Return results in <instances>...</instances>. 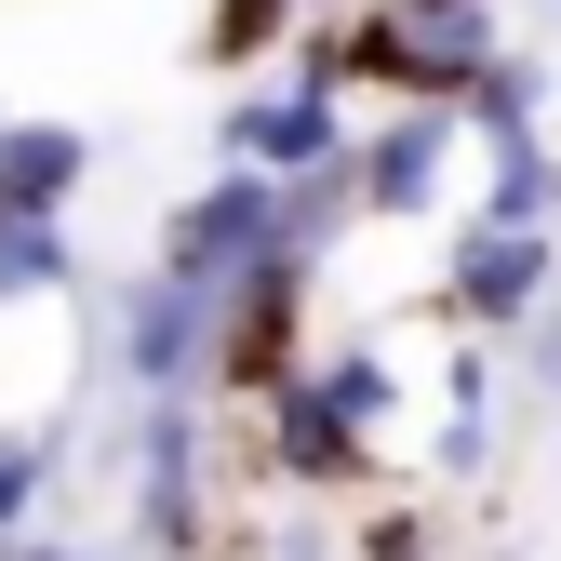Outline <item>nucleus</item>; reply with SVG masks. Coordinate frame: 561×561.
Returning a JSON list of instances; mask_svg holds the SVG:
<instances>
[{
    "mask_svg": "<svg viewBox=\"0 0 561 561\" xmlns=\"http://www.w3.org/2000/svg\"><path fill=\"white\" fill-rule=\"evenodd\" d=\"M134 535L161 561L215 548V414H201V388H148V414H134Z\"/></svg>",
    "mask_w": 561,
    "mask_h": 561,
    "instance_id": "obj_1",
    "label": "nucleus"
},
{
    "mask_svg": "<svg viewBox=\"0 0 561 561\" xmlns=\"http://www.w3.org/2000/svg\"><path fill=\"white\" fill-rule=\"evenodd\" d=\"M295 67H280L267 94H241L215 134H228V161H254V174H308V161H347V81L321 67V27H295L280 41Z\"/></svg>",
    "mask_w": 561,
    "mask_h": 561,
    "instance_id": "obj_2",
    "label": "nucleus"
},
{
    "mask_svg": "<svg viewBox=\"0 0 561 561\" xmlns=\"http://www.w3.org/2000/svg\"><path fill=\"white\" fill-rule=\"evenodd\" d=\"M267 254H295V228H280V174H254V161H228L201 201H174L161 215V267H187V280H228L241 267H267Z\"/></svg>",
    "mask_w": 561,
    "mask_h": 561,
    "instance_id": "obj_3",
    "label": "nucleus"
},
{
    "mask_svg": "<svg viewBox=\"0 0 561 561\" xmlns=\"http://www.w3.org/2000/svg\"><path fill=\"white\" fill-rule=\"evenodd\" d=\"M455 148H468V121L428 107V94H401L375 134H347V187H362V215L375 228H414V215H442V187H455Z\"/></svg>",
    "mask_w": 561,
    "mask_h": 561,
    "instance_id": "obj_4",
    "label": "nucleus"
},
{
    "mask_svg": "<svg viewBox=\"0 0 561 561\" xmlns=\"http://www.w3.org/2000/svg\"><path fill=\"white\" fill-rule=\"evenodd\" d=\"M107 362H121L134 401H148V388H201V362H215V280L148 267L121 295V321H107Z\"/></svg>",
    "mask_w": 561,
    "mask_h": 561,
    "instance_id": "obj_5",
    "label": "nucleus"
},
{
    "mask_svg": "<svg viewBox=\"0 0 561 561\" xmlns=\"http://www.w3.org/2000/svg\"><path fill=\"white\" fill-rule=\"evenodd\" d=\"M548 280H561L548 228H481V215H468V241H455V280H442V308H455L468 334H522V321L548 308Z\"/></svg>",
    "mask_w": 561,
    "mask_h": 561,
    "instance_id": "obj_6",
    "label": "nucleus"
},
{
    "mask_svg": "<svg viewBox=\"0 0 561 561\" xmlns=\"http://www.w3.org/2000/svg\"><path fill=\"white\" fill-rule=\"evenodd\" d=\"M94 174V134L81 121H14L0 107V215H67Z\"/></svg>",
    "mask_w": 561,
    "mask_h": 561,
    "instance_id": "obj_7",
    "label": "nucleus"
},
{
    "mask_svg": "<svg viewBox=\"0 0 561 561\" xmlns=\"http://www.w3.org/2000/svg\"><path fill=\"white\" fill-rule=\"evenodd\" d=\"M308 388H321V414H334L347 442L388 455V428H401V362H388L375 334H362V347H308Z\"/></svg>",
    "mask_w": 561,
    "mask_h": 561,
    "instance_id": "obj_8",
    "label": "nucleus"
},
{
    "mask_svg": "<svg viewBox=\"0 0 561 561\" xmlns=\"http://www.w3.org/2000/svg\"><path fill=\"white\" fill-rule=\"evenodd\" d=\"M481 228H548L561 215V161H548V121L535 134H481Z\"/></svg>",
    "mask_w": 561,
    "mask_h": 561,
    "instance_id": "obj_9",
    "label": "nucleus"
},
{
    "mask_svg": "<svg viewBox=\"0 0 561 561\" xmlns=\"http://www.w3.org/2000/svg\"><path fill=\"white\" fill-rule=\"evenodd\" d=\"M54 295H81L67 215H0V308H54Z\"/></svg>",
    "mask_w": 561,
    "mask_h": 561,
    "instance_id": "obj_10",
    "label": "nucleus"
},
{
    "mask_svg": "<svg viewBox=\"0 0 561 561\" xmlns=\"http://www.w3.org/2000/svg\"><path fill=\"white\" fill-rule=\"evenodd\" d=\"M455 481H481L495 468V362L481 347H455V375H442V442H428Z\"/></svg>",
    "mask_w": 561,
    "mask_h": 561,
    "instance_id": "obj_11",
    "label": "nucleus"
},
{
    "mask_svg": "<svg viewBox=\"0 0 561 561\" xmlns=\"http://www.w3.org/2000/svg\"><path fill=\"white\" fill-rule=\"evenodd\" d=\"M308 14L321 0H215V14H201V67H267Z\"/></svg>",
    "mask_w": 561,
    "mask_h": 561,
    "instance_id": "obj_12",
    "label": "nucleus"
},
{
    "mask_svg": "<svg viewBox=\"0 0 561 561\" xmlns=\"http://www.w3.org/2000/svg\"><path fill=\"white\" fill-rule=\"evenodd\" d=\"M362 561H442V535L414 522V508H375V522H362Z\"/></svg>",
    "mask_w": 561,
    "mask_h": 561,
    "instance_id": "obj_13",
    "label": "nucleus"
}]
</instances>
